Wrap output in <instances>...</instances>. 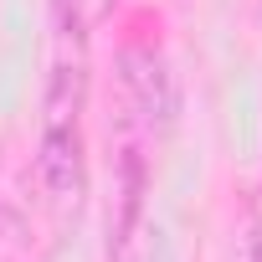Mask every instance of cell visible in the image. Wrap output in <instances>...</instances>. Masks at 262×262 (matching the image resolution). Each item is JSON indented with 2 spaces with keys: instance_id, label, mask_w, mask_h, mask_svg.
Masks as SVG:
<instances>
[{
  "instance_id": "cell-2",
  "label": "cell",
  "mask_w": 262,
  "mask_h": 262,
  "mask_svg": "<svg viewBox=\"0 0 262 262\" xmlns=\"http://www.w3.org/2000/svg\"><path fill=\"white\" fill-rule=\"evenodd\" d=\"M118 82H123V98H128V113H134L144 128H165L175 123L180 113V77L170 67V57L149 41H128L118 52Z\"/></svg>"
},
{
  "instance_id": "cell-4",
  "label": "cell",
  "mask_w": 262,
  "mask_h": 262,
  "mask_svg": "<svg viewBox=\"0 0 262 262\" xmlns=\"http://www.w3.org/2000/svg\"><path fill=\"white\" fill-rule=\"evenodd\" d=\"M113 11H118V0H52L57 31H62L67 41H88Z\"/></svg>"
},
{
  "instance_id": "cell-1",
  "label": "cell",
  "mask_w": 262,
  "mask_h": 262,
  "mask_svg": "<svg viewBox=\"0 0 262 262\" xmlns=\"http://www.w3.org/2000/svg\"><path fill=\"white\" fill-rule=\"evenodd\" d=\"M82 108H88V67L62 57L41 93V139H36V185L57 216H72L88 195Z\"/></svg>"
},
{
  "instance_id": "cell-5",
  "label": "cell",
  "mask_w": 262,
  "mask_h": 262,
  "mask_svg": "<svg viewBox=\"0 0 262 262\" xmlns=\"http://www.w3.org/2000/svg\"><path fill=\"white\" fill-rule=\"evenodd\" d=\"M242 262H262V231H252V242H247V252H242Z\"/></svg>"
},
{
  "instance_id": "cell-3",
  "label": "cell",
  "mask_w": 262,
  "mask_h": 262,
  "mask_svg": "<svg viewBox=\"0 0 262 262\" xmlns=\"http://www.w3.org/2000/svg\"><path fill=\"white\" fill-rule=\"evenodd\" d=\"M144 231H149V165L134 144H123L108 211V262H144Z\"/></svg>"
}]
</instances>
